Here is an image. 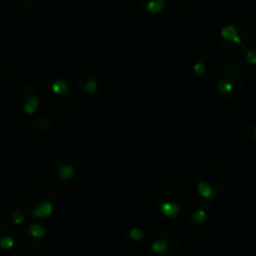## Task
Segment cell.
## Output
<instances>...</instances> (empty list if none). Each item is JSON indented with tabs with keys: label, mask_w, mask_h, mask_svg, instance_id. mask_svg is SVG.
<instances>
[{
	"label": "cell",
	"mask_w": 256,
	"mask_h": 256,
	"mask_svg": "<svg viewBox=\"0 0 256 256\" xmlns=\"http://www.w3.org/2000/svg\"><path fill=\"white\" fill-rule=\"evenodd\" d=\"M187 204V191L180 184L164 187L158 195V210L162 216L170 220L180 218Z\"/></svg>",
	"instance_id": "cell-1"
},
{
	"label": "cell",
	"mask_w": 256,
	"mask_h": 256,
	"mask_svg": "<svg viewBox=\"0 0 256 256\" xmlns=\"http://www.w3.org/2000/svg\"><path fill=\"white\" fill-rule=\"evenodd\" d=\"M56 208V200L52 190L46 186L34 187L26 198V210L36 220H43L52 216Z\"/></svg>",
	"instance_id": "cell-2"
},
{
	"label": "cell",
	"mask_w": 256,
	"mask_h": 256,
	"mask_svg": "<svg viewBox=\"0 0 256 256\" xmlns=\"http://www.w3.org/2000/svg\"><path fill=\"white\" fill-rule=\"evenodd\" d=\"M225 177L222 172L215 167L206 168L198 180V194L202 200L211 201L224 188Z\"/></svg>",
	"instance_id": "cell-3"
},
{
	"label": "cell",
	"mask_w": 256,
	"mask_h": 256,
	"mask_svg": "<svg viewBox=\"0 0 256 256\" xmlns=\"http://www.w3.org/2000/svg\"><path fill=\"white\" fill-rule=\"evenodd\" d=\"M43 96L49 104L54 107H64L72 100L73 90L67 80L56 78L44 84Z\"/></svg>",
	"instance_id": "cell-4"
},
{
	"label": "cell",
	"mask_w": 256,
	"mask_h": 256,
	"mask_svg": "<svg viewBox=\"0 0 256 256\" xmlns=\"http://www.w3.org/2000/svg\"><path fill=\"white\" fill-rule=\"evenodd\" d=\"M152 256H180V244L171 234H157L150 244Z\"/></svg>",
	"instance_id": "cell-5"
},
{
	"label": "cell",
	"mask_w": 256,
	"mask_h": 256,
	"mask_svg": "<svg viewBox=\"0 0 256 256\" xmlns=\"http://www.w3.org/2000/svg\"><path fill=\"white\" fill-rule=\"evenodd\" d=\"M221 39L224 43L228 46H234L238 48V53L245 50L248 43V32L246 26L241 24H228L220 32Z\"/></svg>",
	"instance_id": "cell-6"
},
{
	"label": "cell",
	"mask_w": 256,
	"mask_h": 256,
	"mask_svg": "<svg viewBox=\"0 0 256 256\" xmlns=\"http://www.w3.org/2000/svg\"><path fill=\"white\" fill-rule=\"evenodd\" d=\"M14 98H16V106H18V108L24 113V114L33 116L34 113L38 110V94H36V90L32 88L30 86H20V87L16 90Z\"/></svg>",
	"instance_id": "cell-7"
},
{
	"label": "cell",
	"mask_w": 256,
	"mask_h": 256,
	"mask_svg": "<svg viewBox=\"0 0 256 256\" xmlns=\"http://www.w3.org/2000/svg\"><path fill=\"white\" fill-rule=\"evenodd\" d=\"M78 170L72 162L66 160H56L49 166V174L52 180L59 184H68L77 176Z\"/></svg>",
	"instance_id": "cell-8"
},
{
	"label": "cell",
	"mask_w": 256,
	"mask_h": 256,
	"mask_svg": "<svg viewBox=\"0 0 256 256\" xmlns=\"http://www.w3.org/2000/svg\"><path fill=\"white\" fill-rule=\"evenodd\" d=\"M22 238L26 246L32 248H38L46 242V230L42 224L30 222L24 226L22 230Z\"/></svg>",
	"instance_id": "cell-9"
},
{
	"label": "cell",
	"mask_w": 256,
	"mask_h": 256,
	"mask_svg": "<svg viewBox=\"0 0 256 256\" xmlns=\"http://www.w3.org/2000/svg\"><path fill=\"white\" fill-rule=\"evenodd\" d=\"M216 88H218V92L222 97L234 100V98L240 97L244 87L242 83H241V80L238 77H234V76H224L222 78L218 80Z\"/></svg>",
	"instance_id": "cell-10"
},
{
	"label": "cell",
	"mask_w": 256,
	"mask_h": 256,
	"mask_svg": "<svg viewBox=\"0 0 256 256\" xmlns=\"http://www.w3.org/2000/svg\"><path fill=\"white\" fill-rule=\"evenodd\" d=\"M100 88V78L93 73H84L78 78L77 90L80 97H93Z\"/></svg>",
	"instance_id": "cell-11"
},
{
	"label": "cell",
	"mask_w": 256,
	"mask_h": 256,
	"mask_svg": "<svg viewBox=\"0 0 256 256\" xmlns=\"http://www.w3.org/2000/svg\"><path fill=\"white\" fill-rule=\"evenodd\" d=\"M192 70L196 77L202 80H212L218 72L215 63L210 58H201L196 60L192 66Z\"/></svg>",
	"instance_id": "cell-12"
},
{
	"label": "cell",
	"mask_w": 256,
	"mask_h": 256,
	"mask_svg": "<svg viewBox=\"0 0 256 256\" xmlns=\"http://www.w3.org/2000/svg\"><path fill=\"white\" fill-rule=\"evenodd\" d=\"M16 232L12 226H0V251H9L16 248Z\"/></svg>",
	"instance_id": "cell-13"
},
{
	"label": "cell",
	"mask_w": 256,
	"mask_h": 256,
	"mask_svg": "<svg viewBox=\"0 0 256 256\" xmlns=\"http://www.w3.org/2000/svg\"><path fill=\"white\" fill-rule=\"evenodd\" d=\"M208 212L204 208H198V210L192 211L191 215L188 218V225L191 226L192 230L196 231H204L208 228Z\"/></svg>",
	"instance_id": "cell-14"
},
{
	"label": "cell",
	"mask_w": 256,
	"mask_h": 256,
	"mask_svg": "<svg viewBox=\"0 0 256 256\" xmlns=\"http://www.w3.org/2000/svg\"><path fill=\"white\" fill-rule=\"evenodd\" d=\"M138 6L142 12L147 14H161L168 6L167 0H138Z\"/></svg>",
	"instance_id": "cell-15"
},
{
	"label": "cell",
	"mask_w": 256,
	"mask_h": 256,
	"mask_svg": "<svg viewBox=\"0 0 256 256\" xmlns=\"http://www.w3.org/2000/svg\"><path fill=\"white\" fill-rule=\"evenodd\" d=\"M6 218L10 222V225L13 226H20L23 225L24 221H26V211L22 208H12L8 211V215Z\"/></svg>",
	"instance_id": "cell-16"
},
{
	"label": "cell",
	"mask_w": 256,
	"mask_h": 256,
	"mask_svg": "<svg viewBox=\"0 0 256 256\" xmlns=\"http://www.w3.org/2000/svg\"><path fill=\"white\" fill-rule=\"evenodd\" d=\"M144 238H146V232H144V228H138V226H134L127 231V238L132 244L142 242Z\"/></svg>",
	"instance_id": "cell-17"
},
{
	"label": "cell",
	"mask_w": 256,
	"mask_h": 256,
	"mask_svg": "<svg viewBox=\"0 0 256 256\" xmlns=\"http://www.w3.org/2000/svg\"><path fill=\"white\" fill-rule=\"evenodd\" d=\"M168 6L170 10L174 14H176V16H181V14L186 12V4L181 2V0H174L171 4H168Z\"/></svg>",
	"instance_id": "cell-18"
},
{
	"label": "cell",
	"mask_w": 256,
	"mask_h": 256,
	"mask_svg": "<svg viewBox=\"0 0 256 256\" xmlns=\"http://www.w3.org/2000/svg\"><path fill=\"white\" fill-rule=\"evenodd\" d=\"M246 60L248 63H250L251 66H256V48L248 49L246 52Z\"/></svg>",
	"instance_id": "cell-19"
},
{
	"label": "cell",
	"mask_w": 256,
	"mask_h": 256,
	"mask_svg": "<svg viewBox=\"0 0 256 256\" xmlns=\"http://www.w3.org/2000/svg\"><path fill=\"white\" fill-rule=\"evenodd\" d=\"M38 128H48L49 130V120L46 117H42L38 120Z\"/></svg>",
	"instance_id": "cell-20"
},
{
	"label": "cell",
	"mask_w": 256,
	"mask_h": 256,
	"mask_svg": "<svg viewBox=\"0 0 256 256\" xmlns=\"http://www.w3.org/2000/svg\"><path fill=\"white\" fill-rule=\"evenodd\" d=\"M248 136H250V138L252 140V141L256 142V122L248 128Z\"/></svg>",
	"instance_id": "cell-21"
},
{
	"label": "cell",
	"mask_w": 256,
	"mask_h": 256,
	"mask_svg": "<svg viewBox=\"0 0 256 256\" xmlns=\"http://www.w3.org/2000/svg\"><path fill=\"white\" fill-rule=\"evenodd\" d=\"M13 256H29L28 251L26 250H23V248H20V250H16V252L13 254Z\"/></svg>",
	"instance_id": "cell-22"
},
{
	"label": "cell",
	"mask_w": 256,
	"mask_h": 256,
	"mask_svg": "<svg viewBox=\"0 0 256 256\" xmlns=\"http://www.w3.org/2000/svg\"><path fill=\"white\" fill-rule=\"evenodd\" d=\"M6 66H4V63L2 60H0V78L3 77L4 74H6Z\"/></svg>",
	"instance_id": "cell-23"
},
{
	"label": "cell",
	"mask_w": 256,
	"mask_h": 256,
	"mask_svg": "<svg viewBox=\"0 0 256 256\" xmlns=\"http://www.w3.org/2000/svg\"><path fill=\"white\" fill-rule=\"evenodd\" d=\"M16 2H23V3H30L32 0H16Z\"/></svg>",
	"instance_id": "cell-24"
}]
</instances>
